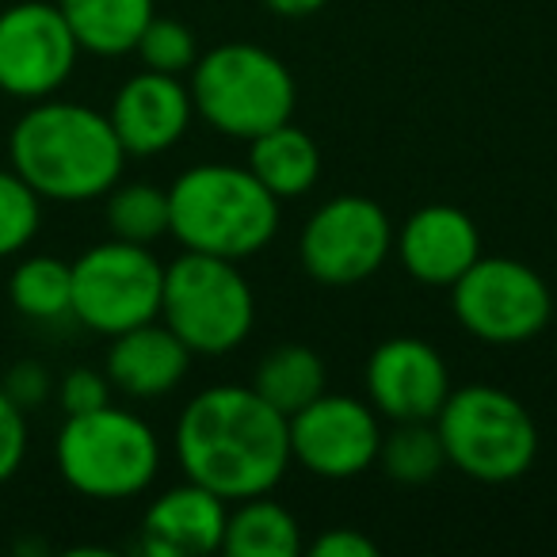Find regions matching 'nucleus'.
Returning <instances> with one entry per match:
<instances>
[{
    "instance_id": "nucleus-15",
    "label": "nucleus",
    "mask_w": 557,
    "mask_h": 557,
    "mask_svg": "<svg viewBox=\"0 0 557 557\" xmlns=\"http://www.w3.org/2000/svg\"><path fill=\"white\" fill-rule=\"evenodd\" d=\"M397 260L417 283L450 287L466 268L481 256V233L473 218L447 202L420 207L401 233L394 237Z\"/></svg>"
},
{
    "instance_id": "nucleus-29",
    "label": "nucleus",
    "mask_w": 557,
    "mask_h": 557,
    "mask_svg": "<svg viewBox=\"0 0 557 557\" xmlns=\"http://www.w3.org/2000/svg\"><path fill=\"white\" fill-rule=\"evenodd\" d=\"M4 394L12 397V401L20 405V409H35V405H42L50 397V371L42 363H35V359H24V363H16L9 371V379H4Z\"/></svg>"
},
{
    "instance_id": "nucleus-8",
    "label": "nucleus",
    "mask_w": 557,
    "mask_h": 557,
    "mask_svg": "<svg viewBox=\"0 0 557 557\" xmlns=\"http://www.w3.org/2000/svg\"><path fill=\"white\" fill-rule=\"evenodd\" d=\"M164 263L149 245L103 240L73 263V318L100 336H119L161 318Z\"/></svg>"
},
{
    "instance_id": "nucleus-16",
    "label": "nucleus",
    "mask_w": 557,
    "mask_h": 557,
    "mask_svg": "<svg viewBox=\"0 0 557 557\" xmlns=\"http://www.w3.org/2000/svg\"><path fill=\"white\" fill-rule=\"evenodd\" d=\"M225 500L210 488L176 485L149 504L141 519V549L149 557H202L222 549L225 539Z\"/></svg>"
},
{
    "instance_id": "nucleus-1",
    "label": "nucleus",
    "mask_w": 557,
    "mask_h": 557,
    "mask_svg": "<svg viewBox=\"0 0 557 557\" xmlns=\"http://www.w3.org/2000/svg\"><path fill=\"white\" fill-rule=\"evenodd\" d=\"M176 458L187 481L225 504L263 496L283 481L290 458V420L252 386H210L176 420Z\"/></svg>"
},
{
    "instance_id": "nucleus-23",
    "label": "nucleus",
    "mask_w": 557,
    "mask_h": 557,
    "mask_svg": "<svg viewBox=\"0 0 557 557\" xmlns=\"http://www.w3.org/2000/svg\"><path fill=\"white\" fill-rule=\"evenodd\" d=\"M379 462L386 478L401 485H424L447 466V450L432 420H397L389 435H382Z\"/></svg>"
},
{
    "instance_id": "nucleus-19",
    "label": "nucleus",
    "mask_w": 557,
    "mask_h": 557,
    "mask_svg": "<svg viewBox=\"0 0 557 557\" xmlns=\"http://www.w3.org/2000/svg\"><path fill=\"white\" fill-rule=\"evenodd\" d=\"M81 50L100 58L131 54L153 20V0H58Z\"/></svg>"
},
{
    "instance_id": "nucleus-10",
    "label": "nucleus",
    "mask_w": 557,
    "mask_h": 557,
    "mask_svg": "<svg viewBox=\"0 0 557 557\" xmlns=\"http://www.w3.org/2000/svg\"><path fill=\"white\" fill-rule=\"evenodd\" d=\"M394 252L389 214L367 195H336L306 222L298 256L310 278L325 287H356Z\"/></svg>"
},
{
    "instance_id": "nucleus-3",
    "label": "nucleus",
    "mask_w": 557,
    "mask_h": 557,
    "mask_svg": "<svg viewBox=\"0 0 557 557\" xmlns=\"http://www.w3.org/2000/svg\"><path fill=\"white\" fill-rule=\"evenodd\" d=\"M278 199L237 164H195L169 187V233L187 252L248 260L271 245Z\"/></svg>"
},
{
    "instance_id": "nucleus-12",
    "label": "nucleus",
    "mask_w": 557,
    "mask_h": 557,
    "mask_svg": "<svg viewBox=\"0 0 557 557\" xmlns=\"http://www.w3.org/2000/svg\"><path fill=\"white\" fill-rule=\"evenodd\" d=\"M379 409L359 397L321 394L290 417V458L329 481H348L379 462Z\"/></svg>"
},
{
    "instance_id": "nucleus-18",
    "label": "nucleus",
    "mask_w": 557,
    "mask_h": 557,
    "mask_svg": "<svg viewBox=\"0 0 557 557\" xmlns=\"http://www.w3.org/2000/svg\"><path fill=\"white\" fill-rule=\"evenodd\" d=\"M248 172L283 199H302L321 176V149L302 126L287 123L271 126L248 141Z\"/></svg>"
},
{
    "instance_id": "nucleus-9",
    "label": "nucleus",
    "mask_w": 557,
    "mask_h": 557,
    "mask_svg": "<svg viewBox=\"0 0 557 557\" xmlns=\"http://www.w3.org/2000/svg\"><path fill=\"white\" fill-rule=\"evenodd\" d=\"M458 325L485 344H523L539 336L554 310L546 278L508 256H478L450 283Z\"/></svg>"
},
{
    "instance_id": "nucleus-11",
    "label": "nucleus",
    "mask_w": 557,
    "mask_h": 557,
    "mask_svg": "<svg viewBox=\"0 0 557 557\" xmlns=\"http://www.w3.org/2000/svg\"><path fill=\"white\" fill-rule=\"evenodd\" d=\"M77 39L62 9L20 0L0 9V92L12 100H47L77 70Z\"/></svg>"
},
{
    "instance_id": "nucleus-25",
    "label": "nucleus",
    "mask_w": 557,
    "mask_h": 557,
    "mask_svg": "<svg viewBox=\"0 0 557 557\" xmlns=\"http://www.w3.org/2000/svg\"><path fill=\"white\" fill-rule=\"evenodd\" d=\"M42 225V199L16 169H0V260L24 252Z\"/></svg>"
},
{
    "instance_id": "nucleus-28",
    "label": "nucleus",
    "mask_w": 557,
    "mask_h": 557,
    "mask_svg": "<svg viewBox=\"0 0 557 557\" xmlns=\"http://www.w3.org/2000/svg\"><path fill=\"white\" fill-rule=\"evenodd\" d=\"M27 458V412L0 389V485L20 473Z\"/></svg>"
},
{
    "instance_id": "nucleus-7",
    "label": "nucleus",
    "mask_w": 557,
    "mask_h": 557,
    "mask_svg": "<svg viewBox=\"0 0 557 557\" xmlns=\"http://www.w3.org/2000/svg\"><path fill=\"white\" fill-rule=\"evenodd\" d=\"M161 318L191 356H225L252 333L256 298L237 260L184 252L164 268Z\"/></svg>"
},
{
    "instance_id": "nucleus-31",
    "label": "nucleus",
    "mask_w": 557,
    "mask_h": 557,
    "mask_svg": "<svg viewBox=\"0 0 557 557\" xmlns=\"http://www.w3.org/2000/svg\"><path fill=\"white\" fill-rule=\"evenodd\" d=\"M275 16H287V20H306L313 16V12H321L329 4V0H263Z\"/></svg>"
},
{
    "instance_id": "nucleus-20",
    "label": "nucleus",
    "mask_w": 557,
    "mask_h": 557,
    "mask_svg": "<svg viewBox=\"0 0 557 557\" xmlns=\"http://www.w3.org/2000/svg\"><path fill=\"white\" fill-rule=\"evenodd\" d=\"M222 549L233 557H298L302 554V527L283 504L263 496L237 500L225 519Z\"/></svg>"
},
{
    "instance_id": "nucleus-6",
    "label": "nucleus",
    "mask_w": 557,
    "mask_h": 557,
    "mask_svg": "<svg viewBox=\"0 0 557 557\" xmlns=\"http://www.w3.org/2000/svg\"><path fill=\"white\" fill-rule=\"evenodd\" d=\"M435 432L447 450V466L485 485L523 478L539 455V428L531 412L496 386L450 389L435 412Z\"/></svg>"
},
{
    "instance_id": "nucleus-13",
    "label": "nucleus",
    "mask_w": 557,
    "mask_h": 557,
    "mask_svg": "<svg viewBox=\"0 0 557 557\" xmlns=\"http://www.w3.org/2000/svg\"><path fill=\"white\" fill-rule=\"evenodd\" d=\"M367 397L397 420H435L450 397V374L443 356L420 336H394L379 344L367 359Z\"/></svg>"
},
{
    "instance_id": "nucleus-2",
    "label": "nucleus",
    "mask_w": 557,
    "mask_h": 557,
    "mask_svg": "<svg viewBox=\"0 0 557 557\" xmlns=\"http://www.w3.org/2000/svg\"><path fill=\"white\" fill-rule=\"evenodd\" d=\"M9 161L39 199L88 202L119 184L126 149L103 111L47 96L12 126Z\"/></svg>"
},
{
    "instance_id": "nucleus-4",
    "label": "nucleus",
    "mask_w": 557,
    "mask_h": 557,
    "mask_svg": "<svg viewBox=\"0 0 557 557\" xmlns=\"http://www.w3.org/2000/svg\"><path fill=\"white\" fill-rule=\"evenodd\" d=\"M191 103L218 134L252 141L295 115V77L271 50L222 42L191 65Z\"/></svg>"
},
{
    "instance_id": "nucleus-27",
    "label": "nucleus",
    "mask_w": 557,
    "mask_h": 557,
    "mask_svg": "<svg viewBox=\"0 0 557 557\" xmlns=\"http://www.w3.org/2000/svg\"><path fill=\"white\" fill-rule=\"evenodd\" d=\"M58 401H62L65 417L103 409V405H111V379L92 371V367H73L62 379V386H58Z\"/></svg>"
},
{
    "instance_id": "nucleus-24",
    "label": "nucleus",
    "mask_w": 557,
    "mask_h": 557,
    "mask_svg": "<svg viewBox=\"0 0 557 557\" xmlns=\"http://www.w3.org/2000/svg\"><path fill=\"white\" fill-rule=\"evenodd\" d=\"M108 225L111 237L153 245L169 233V191L157 184H115L108 191Z\"/></svg>"
},
{
    "instance_id": "nucleus-14",
    "label": "nucleus",
    "mask_w": 557,
    "mask_h": 557,
    "mask_svg": "<svg viewBox=\"0 0 557 557\" xmlns=\"http://www.w3.org/2000/svg\"><path fill=\"white\" fill-rule=\"evenodd\" d=\"M191 115V88L180 85V77L153 70L126 81L108 111L126 157H153L172 149L187 134Z\"/></svg>"
},
{
    "instance_id": "nucleus-30",
    "label": "nucleus",
    "mask_w": 557,
    "mask_h": 557,
    "mask_svg": "<svg viewBox=\"0 0 557 557\" xmlns=\"http://www.w3.org/2000/svg\"><path fill=\"white\" fill-rule=\"evenodd\" d=\"M310 554L313 557H374L379 554V542L351 531V527H333V531H325L321 539H313Z\"/></svg>"
},
{
    "instance_id": "nucleus-21",
    "label": "nucleus",
    "mask_w": 557,
    "mask_h": 557,
    "mask_svg": "<svg viewBox=\"0 0 557 557\" xmlns=\"http://www.w3.org/2000/svg\"><path fill=\"white\" fill-rule=\"evenodd\" d=\"M252 389L290 420L325 394V359L306 344H278L256 363Z\"/></svg>"
},
{
    "instance_id": "nucleus-17",
    "label": "nucleus",
    "mask_w": 557,
    "mask_h": 557,
    "mask_svg": "<svg viewBox=\"0 0 557 557\" xmlns=\"http://www.w3.org/2000/svg\"><path fill=\"white\" fill-rule=\"evenodd\" d=\"M187 367H191L187 344L180 341L169 325L146 321V325L111 336L103 374H108L119 394L141 397V401H146V397L172 394V389L184 382Z\"/></svg>"
},
{
    "instance_id": "nucleus-26",
    "label": "nucleus",
    "mask_w": 557,
    "mask_h": 557,
    "mask_svg": "<svg viewBox=\"0 0 557 557\" xmlns=\"http://www.w3.org/2000/svg\"><path fill=\"white\" fill-rule=\"evenodd\" d=\"M134 50H138V58L146 62V70L169 73V77H184V73H191V65L199 62V47H195L191 27L180 24V20L153 16Z\"/></svg>"
},
{
    "instance_id": "nucleus-5",
    "label": "nucleus",
    "mask_w": 557,
    "mask_h": 557,
    "mask_svg": "<svg viewBox=\"0 0 557 557\" xmlns=\"http://www.w3.org/2000/svg\"><path fill=\"white\" fill-rule=\"evenodd\" d=\"M65 485L92 500H126L153 485L161 470V443L153 428L131 409H103L65 417L54 443Z\"/></svg>"
},
{
    "instance_id": "nucleus-22",
    "label": "nucleus",
    "mask_w": 557,
    "mask_h": 557,
    "mask_svg": "<svg viewBox=\"0 0 557 557\" xmlns=\"http://www.w3.org/2000/svg\"><path fill=\"white\" fill-rule=\"evenodd\" d=\"M9 298L32 321L73 318V263L58 256H27L12 271Z\"/></svg>"
}]
</instances>
